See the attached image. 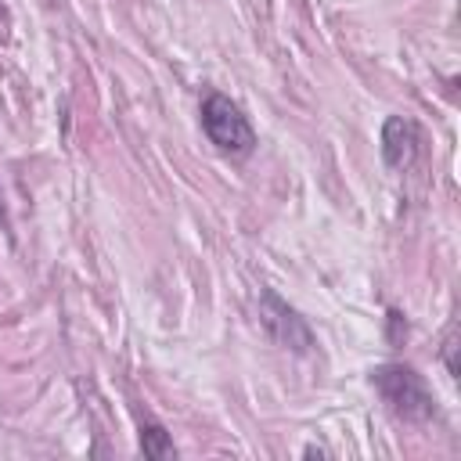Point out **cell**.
<instances>
[{
    "label": "cell",
    "instance_id": "obj_3",
    "mask_svg": "<svg viewBox=\"0 0 461 461\" xmlns=\"http://www.w3.org/2000/svg\"><path fill=\"white\" fill-rule=\"evenodd\" d=\"M259 321H263V328L270 331V339H274L277 346H285V349L310 353V349L317 346L310 324H306L285 299H277L274 292H263V295H259Z\"/></svg>",
    "mask_w": 461,
    "mask_h": 461
},
{
    "label": "cell",
    "instance_id": "obj_1",
    "mask_svg": "<svg viewBox=\"0 0 461 461\" xmlns=\"http://www.w3.org/2000/svg\"><path fill=\"white\" fill-rule=\"evenodd\" d=\"M371 385L385 400V407L403 421H432L436 418V396L425 385V378L407 364H378L371 371Z\"/></svg>",
    "mask_w": 461,
    "mask_h": 461
},
{
    "label": "cell",
    "instance_id": "obj_5",
    "mask_svg": "<svg viewBox=\"0 0 461 461\" xmlns=\"http://www.w3.org/2000/svg\"><path fill=\"white\" fill-rule=\"evenodd\" d=\"M140 450H144L148 457H173V454H176L173 439H169L166 429L155 425V421H144V425H140Z\"/></svg>",
    "mask_w": 461,
    "mask_h": 461
},
{
    "label": "cell",
    "instance_id": "obj_4",
    "mask_svg": "<svg viewBox=\"0 0 461 461\" xmlns=\"http://www.w3.org/2000/svg\"><path fill=\"white\" fill-rule=\"evenodd\" d=\"M425 155V130L407 115H389L382 126V158L389 169H411Z\"/></svg>",
    "mask_w": 461,
    "mask_h": 461
},
{
    "label": "cell",
    "instance_id": "obj_2",
    "mask_svg": "<svg viewBox=\"0 0 461 461\" xmlns=\"http://www.w3.org/2000/svg\"><path fill=\"white\" fill-rule=\"evenodd\" d=\"M202 130L223 155L245 158L256 148V130H252L249 115L227 94H205V101H202Z\"/></svg>",
    "mask_w": 461,
    "mask_h": 461
},
{
    "label": "cell",
    "instance_id": "obj_7",
    "mask_svg": "<svg viewBox=\"0 0 461 461\" xmlns=\"http://www.w3.org/2000/svg\"><path fill=\"white\" fill-rule=\"evenodd\" d=\"M0 227H7V205H4V194H0Z\"/></svg>",
    "mask_w": 461,
    "mask_h": 461
},
{
    "label": "cell",
    "instance_id": "obj_6",
    "mask_svg": "<svg viewBox=\"0 0 461 461\" xmlns=\"http://www.w3.org/2000/svg\"><path fill=\"white\" fill-rule=\"evenodd\" d=\"M454 349H457V339H454V328H450V331H447V339H443V360H447V371H450V375H457Z\"/></svg>",
    "mask_w": 461,
    "mask_h": 461
}]
</instances>
